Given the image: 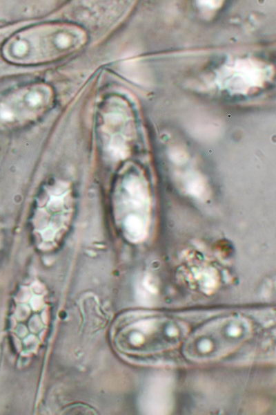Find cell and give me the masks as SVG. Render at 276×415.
<instances>
[{"mask_svg": "<svg viewBox=\"0 0 276 415\" xmlns=\"http://www.w3.org/2000/svg\"><path fill=\"white\" fill-rule=\"evenodd\" d=\"M72 212V199L68 184L57 181L45 189L33 218L39 247L49 249L57 245L69 225Z\"/></svg>", "mask_w": 276, "mask_h": 415, "instance_id": "cell-2", "label": "cell"}, {"mask_svg": "<svg viewBox=\"0 0 276 415\" xmlns=\"http://www.w3.org/2000/svg\"><path fill=\"white\" fill-rule=\"evenodd\" d=\"M86 41V33L76 26L43 24L12 36L4 44L3 55L15 64L43 63L76 51Z\"/></svg>", "mask_w": 276, "mask_h": 415, "instance_id": "cell-1", "label": "cell"}, {"mask_svg": "<svg viewBox=\"0 0 276 415\" xmlns=\"http://www.w3.org/2000/svg\"><path fill=\"white\" fill-rule=\"evenodd\" d=\"M52 93L46 85L37 84L17 91L0 104V119L8 122L31 120L50 104Z\"/></svg>", "mask_w": 276, "mask_h": 415, "instance_id": "cell-3", "label": "cell"}, {"mask_svg": "<svg viewBox=\"0 0 276 415\" xmlns=\"http://www.w3.org/2000/svg\"><path fill=\"white\" fill-rule=\"evenodd\" d=\"M140 183L134 176H128L121 182L116 192V210L126 234L136 240L141 235V219L137 210L141 205Z\"/></svg>", "mask_w": 276, "mask_h": 415, "instance_id": "cell-4", "label": "cell"}]
</instances>
